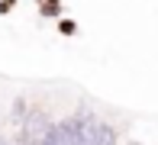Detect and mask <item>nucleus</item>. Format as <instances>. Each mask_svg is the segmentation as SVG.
<instances>
[{
    "label": "nucleus",
    "instance_id": "1",
    "mask_svg": "<svg viewBox=\"0 0 158 145\" xmlns=\"http://www.w3.org/2000/svg\"><path fill=\"white\" fill-rule=\"evenodd\" d=\"M52 145H81L77 135H74V129H71V119L52 126Z\"/></svg>",
    "mask_w": 158,
    "mask_h": 145
},
{
    "label": "nucleus",
    "instance_id": "2",
    "mask_svg": "<svg viewBox=\"0 0 158 145\" xmlns=\"http://www.w3.org/2000/svg\"><path fill=\"white\" fill-rule=\"evenodd\" d=\"M94 145H116V129L106 126V122H97V139Z\"/></svg>",
    "mask_w": 158,
    "mask_h": 145
},
{
    "label": "nucleus",
    "instance_id": "4",
    "mask_svg": "<svg viewBox=\"0 0 158 145\" xmlns=\"http://www.w3.org/2000/svg\"><path fill=\"white\" fill-rule=\"evenodd\" d=\"M126 145H139V142H126Z\"/></svg>",
    "mask_w": 158,
    "mask_h": 145
},
{
    "label": "nucleus",
    "instance_id": "3",
    "mask_svg": "<svg viewBox=\"0 0 158 145\" xmlns=\"http://www.w3.org/2000/svg\"><path fill=\"white\" fill-rule=\"evenodd\" d=\"M0 145H13V142H6V139H0Z\"/></svg>",
    "mask_w": 158,
    "mask_h": 145
}]
</instances>
